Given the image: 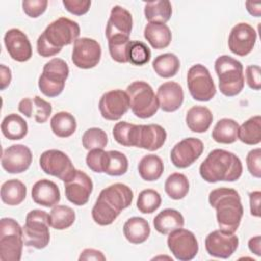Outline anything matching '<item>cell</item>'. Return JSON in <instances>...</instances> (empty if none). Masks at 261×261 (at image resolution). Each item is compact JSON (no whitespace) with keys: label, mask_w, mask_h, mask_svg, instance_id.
Segmentation results:
<instances>
[{"label":"cell","mask_w":261,"mask_h":261,"mask_svg":"<svg viewBox=\"0 0 261 261\" xmlns=\"http://www.w3.org/2000/svg\"><path fill=\"white\" fill-rule=\"evenodd\" d=\"M133 199L134 193L128 186L121 182L110 185L100 192L93 206V220L102 226L113 223L121 210L132 204Z\"/></svg>","instance_id":"obj_1"},{"label":"cell","mask_w":261,"mask_h":261,"mask_svg":"<svg viewBox=\"0 0 261 261\" xmlns=\"http://www.w3.org/2000/svg\"><path fill=\"white\" fill-rule=\"evenodd\" d=\"M199 172L207 182L236 181L243 173V164L234 153L223 149H214L201 163Z\"/></svg>","instance_id":"obj_2"},{"label":"cell","mask_w":261,"mask_h":261,"mask_svg":"<svg viewBox=\"0 0 261 261\" xmlns=\"http://www.w3.org/2000/svg\"><path fill=\"white\" fill-rule=\"evenodd\" d=\"M81 29L76 21L67 17H59L52 21L37 40V52L42 57L58 54L62 47L74 43L80 36Z\"/></svg>","instance_id":"obj_3"},{"label":"cell","mask_w":261,"mask_h":261,"mask_svg":"<svg viewBox=\"0 0 261 261\" xmlns=\"http://www.w3.org/2000/svg\"><path fill=\"white\" fill-rule=\"evenodd\" d=\"M209 204L216 210L219 228L236 232L240 226L244 208L240 194L230 188H218L209 193Z\"/></svg>","instance_id":"obj_4"},{"label":"cell","mask_w":261,"mask_h":261,"mask_svg":"<svg viewBox=\"0 0 261 261\" xmlns=\"http://www.w3.org/2000/svg\"><path fill=\"white\" fill-rule=\"evenodd\" d=\"M215 72L218 77V86L220 92L226 97L239 95L245 85L243 64L228 56H219L214 63Z\"/></svg>","instance_id":"obj_5"},{"label":"cell","mask_w":261,"mask_h":261,"mask_svg":"<svg viewBox=\"0 0 261 261\" xmlns=\"http://www.w3.org/2000/svg\"><path fill=\"white\" fill-rule=\"evenodd\" d=\"M129 108L139 118L152 117L159 109V102L153 88L144 81L133 82L126 88Z\"/></svg>","instance_id":"obj_6"},{"label":"cell","mask_w":261,"mask_h":261,"mask_svg":"<svg viewBox=\"0 0 261 261\" xmlns=\"http://www.w3.org/2000/svg\"><path fill=\"white\" fill-rule=\"evenodd\" d=\"M49 214L40 209L31 210L22 226L23 243L27 247L44 249L50 242Z\"/></svg>","instance_id":"obj_7"},{"label":"cell","mask_w":261,"mask_h":261,"mask_svg":"<svg viewBox=\"0 0 261 261\" xmlns=\"http://www.w3.org/2000/svg\"><path fill=\"white\" fill-rule=\"evenodd\" d=\"M22 227L13 218L4 217L0 220V260L19 261L21 259Z\"/></svg>","instance_id":"obj_8"},{"label":"cell","mask_w":261,"mask_h":261,"mask_svg":"<svg viewBox=\"0 0 261 261\" xmlns=\"http://www.w3.org/2000/svg\"><path fill=\"white\" fill-rule=\"evenodd\" d=\"M69 74L67 63L61 58H52L43 67V71L39 76L38 87L40 91L50 98L59 96Z\"/></svg>","instance_id":"obj_9"},{"label":"cell","mask_w":261,"mask_h":261,"mask_svg":"<svg viewBox=\"0 0 261 261\" xmlns=\"http://www.w3.org/2000/svg\"><path fill=\"white\" fill-rule=\"evenodd\" d=\"M187 85L193 99L200 102H208L216 94V87L210 71L199 63L188 70Z\"/></svg>","instance_id":"obj_10"},{"label":"cell","mask_w":261,"mask_h":261,"mask_svg":"<svg viewBox=\"0 0 261 261\" xmlns=\"http://www.w3.org/2000/svg\"><path fill=\"white\" fill-rule=\"evenodd\" d=\"M39 163L46 174L58 177L64 182L72 178L76 171L70 158L64 152L56 149L43 152L40 156Z\"/></svg>","instance_id":"obj_11"},{"label":"cell","mask_w":261,"mask_h":261,"mask_svg":"<svg viewBox=\"0 0 261 261\" xmlns=\"http://www.w3.org/2000/svg\"><path fill=\"white\" fill-rule=\"evenodd\" d=\"M167 246L175 259L179 261H190L194 259L199 251L196 236L191 230L182 227L168 233Z\"/></svg>","instance_id":"obj_12"},{"label":"cell","mask_w":261,"mask_h":261,"mask_svg":"<svg viewBox=\"0 0 261 261\" xmlns=\"http://www.w3.org/2000/svg\"><path fill=\"white\" fill-rule=\"evenodd\" d=\"M239 247V238L234 232L224 229H216L208 233L205 239V249L207 253L215 258L227 259Z\"/></svg>","instance_id":"obj_13"},{"label":"cell","mask_w":261,"mask_h":261,"mask_svg":"<svg viewBox=\"0 0 261 261\" xmlns=\"http://www.w3.org/2000/svg\"><path fill=\"white\" fill-rule=\"evenodd\" d=\"M102 55L100 44L91 38H79L73 43L71 60L82 69H90L98 65Z\"/></svg>","instance_id":"obj_14"},{"label":"cell","mask_w":261,"mask_h":261,"mask_svg":"<svg viewBox=\"0 0 261 261\" xmlns=\"http://www.w3.org/2000/svg\"><path fill=\"white\" fill-rule=\"evenodd\" d=\"M129 109V99L125 91L111 90L102 95L99 101V110L107 120L120 119Z\"/></svg>","instance_id":"obj_15"},{"label":"cell","mask_w":261,"mask_h":261,"mask_svg":"<svg viewBox=\"0 0 261 261\" xmlns=\"http://www.w3.org/2000/svg\"><path fill=\"white\" fill-rule=\"evenodd\" d=\"M203 142L194 137L186 138L174 145L170 152V160L177 168L191 166L203 153Z\"/></svg>","instance_id":"obj_16"},{"label":"cell","mask_w":261,"mask_h":261,"mask_svg":"<svg viewBox=\"0 0 261 261\" xmlns=\"http://www.w3.org/2000/svg\"><path fill=\"white\" fill-rule=\"evenodd\" d=\"M257 40L255 29L247 22L236 24L228 36V48L238 56H246L253 50Z\"/></svg>","instance_id":"obj_17"},{"label":"cell","mask_w":261,"mask_h":261,"mask_svg":"<svg viewBox=\"0 0 261 261\" xmlns=\"http://www.w3.org/2000/svg\"><path fill=\"white\" fill-rule=\"evenodd\" d=\"M33 160L31 149L22 144L11 145L3 151L1 165L8 173H21L29 169Z\"/></svg>","instance_id":"obj_18"},{"label":"cell","mask_w":261,"mask_h":261,"mask_svg":"<svg viewBox=\"0 0 261 261\" xmlns=\"http://www.w3.org/2000/svg\"><path fill=\"white\" fill-rule=\"evenodd\" d=\"M64 191L65 197L70 203L83 206L88 203L93 192V181L86 172L76 169L73 177L64 182Z\"/></svg>","instance_id":"obj_19"},{"label":"cell","mask_w":261,"mask_h":261,"mask_svg":"<svg viewBox=\"0 0 261 261\" xmlns=\"http://www.w3.org/2000/svg\"><path fill=\"white\" fill-rule=\"evenodd\" d=\"M4 44L10 57L18 62L31 59L33 49L28 36L18 29H10L4 35Z\"/></svg>","instance_id":"obj_20"},{"label":"cell","mask_w":261,"mask_h":261,"mask_svg":"<svg viewBox=\"0 0 261 261\" xmlns=\"http://www.w3.org/2000/svg\"><path fill=\"white\" fill-rule=\"evenodd\" d=\"M166 138V130L159 124H138L135 147L156 151L164 145Z\"/></svg>","instance_id":"obj_21"},{"label":"cell","mask_w":261,"mask_h":261,"mask_svg":"<svg viewBox=\"0 0 261 261\" xmlns=\"http://www.w3.org/2000/svg\"><path fill=\"white\" fill-rule=\"evenodd\" d=\"M133 29V16L130 12L122 6L112 7L107 21L105 35L107 40L114 36L129 37Z\"/></svg>","instance_id":"obj_22"},{"label":"cell","mask_w":261,"mask_h":261,"mask_svg":"<svg viewBox=\"0 0 261 261\" xmlns=\"http://www.w3.org/2000/svg\"><path fill=\"white\" fill-rule=\"evenodd\" d=\"M159 108L165 112L176 111L184 102V90L176 82H165L157 90Z\"/></svg>","instance_id":"obj_23"},{"label":"cell","mask_w":261,"mask_h":261,"mask_svg":"<svg viewBox=\"0 0 261 261\" xmlns=\"http://www.w3.org/2000/svg\"><path fill=\"white\" fill-rule=\"evenodd\" d=\"M33 201L44 207H53L60 201L58 186L50 179H40L32 188Z\"/></svg>","instance_id":"obj_24"},{"label":"cell","mask_w":261,"mask_h":261,"mask_svg":"<svg viewBox=\"0 0 261 261\" xmlns=\"http://www.w3.org/2000/svg\"><path fill=\"white\" fill-rule=\"evenodd\" d=\"M144 37L154 49L160 50L169 46L172 34L165 23L148 22L144 29Z\"/></svg>","instance_id":"obj_25"},{"label":"cell","mask_w":261,"mask_h":261,"mask_svg":"<svg viewBox=\"0 0 261 261\" xmlns=\"http://www.w3.org/2000/svg\"><path fill=\"white\" fill-rule=\"evenodd\" d=\"M213 120L212 112L206 106L196 105L191 107L186 114V123L194 133H205Z\"/></svg>","instance_id":"obj_26"},{"label":"cell","mask_w":261,"mask_h":261,"mask_svg":"<svg viewBox=\"0 0 261 261\" xmlns=\"http://www.w3.org/2000/svg\"><path fill=\"white\" fill-rule=\"evenodd\" d=\"M150 232L149 222L143 217H130L123 224V234L130 244L139 245L146 242Z\"/></svg>","instance_id":"obj_27"},{"label":"cell","mask_w":261,"mask_h":261,"mask_svg":"<svg viewBox=\"0 0 261 261\" xmlns=\"http://www.w3.org/2000/svg\"><path fill=\"white\" fill-rule=\"evenodd\" d=\"M153 224L159 233L168 234L172 230L181 228L185 224V219L182 214L177 210L167 208L155 216Z\"/></svg>","instance_id":"obj_28"},{"label":"cell","mask_w":261,"mask_h":261,"mask_svg":"<svg viewBox=\"0 0 261 261\" xmlns=\"http://www.w3.org/2000/svg\"><path fill=\"white\" fill-rule=\"evenodd\" d=\"M27 121L16 113L6 115L1 122V132L8 140H21L28 134Z\"/></svg>","instance_id":"obj_29"},{"label":"cell","mask_w":261,"mask_h":261,"mask_svg":"<svg viewBox=\"0 0 261 261\" xmlns=\"http://www.w3.org/2000/svg\"><path fill=\"white\" fill-rule=\"evenodd\" d=\"M164 165L162 159L155 154L145 155L139 162L138 171L140 176L146 181H155L163 173Z\"/></svg>","instance_id":"obj_30"},{"label":"cell","mask_w":261,"mask_h":261,"mask_svg":"<svg viewBox=\"0 0 261 261\" xmlns=\"http://www.w3.org/2000/svg\"><path fill=\"white\" fill-rule=\"evenodd\" d=\"M1 200L8 206L19 205L27 196V187L19 179H8L1 186Z\"/></svg>","instance_id":"obj_31"},{"label":"cell","mask_w":261,"mask_h":261,"mask_svg":"<svg viewBox=\"0 0 261 261\" xmlns=\"http://www.w3.org/2000/svg\"><path fill=\"white\" fill-rule=\"evenodd\" d=\"M144 14L149 22L166 23L172 14L171 3L167 0L147 2L144 7Z\"/></svg>","instance_id":"obj_32"},{"label":"cell","mask_w":261,"mask_h":261,"mask_svg":"<svg viewBox=\"0 0 261 261\" xmlns=\"http://www.w3.org/2000/svg\"><path fill=\"white\" fill-rule=\"evenodd\" d=\"M239 126L231 118L219 119L212 130V139L220 144H232L238 140Z\"/></svg>","instance_id":"obj_33"},{"label":"cell","mask_w":261,"mask_h":261,"mask_svg":"<svg viewBox=\"0 0 261 261\" xmlns=\"http://www.w3.org/2000/svg\"><path fill=\"white\" fill-rule=\"evenodd\" d=\"M50 126L55 136L59 138H68L73 135L76 129V120L71 113L60 111L52 116Z\"/></svg>","instance_id":"obj_34"},{"label":"cell","mask_w":261,"mask_h":261,"mask_svg":"<svg viewBox=\"0 0 261 261\" xmlns=\"http://www.w3.org/2000/svg\"><path fill=\"white\" fill-rule=\"evenodd\" d=\"M152 67L159 76L169 79L178 72L180 62L175 54L164 53L155 57L152 62Z\"/></svg>","instance_id":"obj_35"},{"label":"cell","mask_w":261,"mask_h":261,"mask_svg":"<svg viewBox=\"0 0 261 261\" xmlns=\"http://www.w3.org/2000/svg\"><path fill=\"white\" fill-rule=\"evenodd\" d=\"M75 220L73 209L66 205H55L49 213V224L52 228L63 230L70 227Z\"/></svg>","instance_id":"obj_36"},{"label":"cell","mask_w":261,"mask_h":261,"mask_svg":"<svg viewBox=\"0 0 261 261\" xmlns=\"http://www.w3.org/2000/svg\"><path fill=\"white\" fill-rule=\"evenodd\" d=\"M238 139L246 145H258L261 142V116H252L239 126Z\"/></svg>","instance_id":"obj_37"},{"label":"cell","mask_w":261,"mask_h":261,"mask_svg":"<svg viewBox=\"0 0 261 261\" xmlns=\"http://www.w3.org/2000/svg\"><path fill=\"white\" fill-rule=\"evenodd\" d=\"M164 190L168 197L173 200L184 199L190 190L189 179L182 173H171L165 180Z\"/></svg>","instance_id":"obj_38"},{"label":"cell","mask_w":261,"mask_h":261,"mask_svg":"<svg viewBox=\"0 0 261 261\" xmlns=\"http://www.w3.org/2000/svg\"><path fill=\"white\" fill-rule=\"evenodd\" d=\"M128 169V160L126 156L116 150L106 152L103 172L111 176H120Z\"/></svg>","instance_id":"obj_39"},{"label":"cell","mask_w":261,"mask_h":261,"mask_svg":"<svg viewBox=\"0 0 261 261\" xmlns=\"http://www.w3.org/2000/svg\"><path fill=\"white\" fill-rule=\"evenodd\" d=\"M129 37L114 36L108 39V48L111 58L119 63L128 62V49L130 45Z\"/></svg>","instance_id":"obj_40"},{"label":"cell","mask_w":261,"mask_h":261,"mask_svg":"<svg viewBox=\"0 0 261 261\" xmlns=\"http://www.w3.org/2000/svg\"><path fill=\"white\" fill-rule=\"evenodd\" d=\"M160 194L152 189L143 190L137 200V208L144 214H150L155 212L161 205Z\"/></svg>","instance_id":"obj_41"},{"label":"cell","mask_w":261,"mask_h":261,"mask_svg":"<svg viewBox=\"0 0 261 261\" xmlns=\"http://www.w3.org/2000/svg\"><path fill=\"white\" fill-rule=\"evenodd\" d=\"M138 124H133L126 121L117 122L112 130L114 140L125 147H135V138Z\"/></svg>","instance_id":"obj_42"},{"label":"cell","mask_w":261,"mask_h":261,"mask_svg":"<svg viewBox=\"0 0 261 261\" xmlns=\"http://www.w3.org/2000/svg\"><path fill=\"white\" fill-rule=\"evenodd\" d=\"M108 143L107 134L99 127H91L88 128L83 137L82 144L86 150L93 149H104Z\"/></svg>","instance_id":"obj_43"},{"label":"cell","mask_w":261,"mask_h":261,"mask_svg":"<svg viewBox=\"0 0 261 261\" xmlns=\"http://www.w3.org/2000/svg\"><path fill=\"white\" fill-rule=\"evenodd\" d=\"M151 59L149 47L141 41H132L128 49V62L134 65H144Z\"/></svg>","instance_id":"obj_44"},{"label":"cell","mask_w":261,"mask_h":261,"mask_svg":"<svg viewBox=\"0 0 261 261\" xmlns=\"http://www.w3.org/2000/svg\"><path fill=\"white\" fill-rule=\"evenodd\" d=\"M33 102H34L33 113L35 114V120L38 123L46 122L48 120L49 116L51 115L52 105L39 96L34 97Z\"/></svg>","instance_id":"obj_45"},{"label":"cell","mask_w":261,"mask_h":261,"mask_svg":"<svg viewBox=\"0 0 261 261\" xmlns=\"http://www.w3.org/2000/svg\"><path fill=\"white\" fill-rule=\"evenodd\" d=\"M106 157V151L103 149L90 150L86 157V163L88 167L97 173H103L104 162Z\"/></svg>","instance_id":"obj_46"},{"label":"cell","mask_w":261,"mask_h":261,"mask_svg":"<svg viewBox=\"0 0 261 261\" xmlns=\"http://www.w3.org/2000/svg\"><path fill=\"white\" fill-rule=\"evenodd\" d=\"M21 5H22L23 12L28 16L32 18H37L46 11L48 6V1L47 0H24L22 1Z\"/></svg>","instance_id":"obj_47"},{"label":"cell","mask_w":261,"mask_h":261,"mask_svg":"<svg viewBox=\"0 0 261 261\" xmlns=\"http://www.w3.org/2000/svg\"><path fill=\"white\" fill-rule=\"evenodd\" d=\"M246 163H247V167L250 174L256 178H260L261 177V149L256 148L251 150L246 157Z\"/></svg>","instance_id":"obj_48"},{"label":"cell","mask_w":261,"mask_h":261,"mask_svg":"<svg viewBox=\"0 0 261 261\" xmlns=\"http://www.w3.org/2000/svg\"><path fill=\"white\" fill-rule=\"evenodd\" d=\"M62 4L68 12L74 15H84L89 11L91 6V1L63 0Z\"/></svg>","instance_id":"obj_49"},{"label":"cell","mask_w":261,"mask_h":261,"mask_svg":"<svg viewBox=\"0 0 261 261\" xmlns=\"http://www.w3.org/2000/svg\"><path fill=\"white\" fill-rule=\"evenodd\" d=\"M246 82L253 90L261 88V70L258 65H248L246 67Z\"/></svg>","instance_id":"obj_50"},{"label":"cell","mask_w":261,"mask_h":261,"mask_svg":"<svg viewBox=\"0 0 261 261\" xmlns=\"http://www.w3.org/2000/svg\"><path fill=\"white\" fill-rule=\"evenodd\" d=\"M250 199V212L252 216L260 217V200H261V192L254 191L249 194Z\"/></svg>","instance_id":"obj_51"},{"label":"cell","mask_w":261,"mask_h":261,"mask_svg":"<svg viewBox=\"0 0 261 261\" xmlns=\"http://www.w3.org/2000/svg\"><path fill=\"white\" fill-rule=\"evenodd\" d=\"M79 260L82 261V260H95V261H105L106 260V257L104 256V254L99 251V250H96V249H85L80 257H79Z\"/></svg>","instance_id":"obj_52"},{"label":"cell","mask_w":261,"mask_h":261,"mask_svg":"<svg viewBox=\"0 0 261 261\" xmlns=\"http://www.w3.org/2000/svg\"><path fill=\"white\" fill-rule=\"evenodd\" d=\"M12 79V74H11V70L9 67H7L4 64L0 65V89L1 90H5Z\"/></svg>","instance_id":"obj_53"},{"label":"cell","mask_w":261,"mask_h":261,"mask_svg":"<svg viewBox=\"0 0 261 261\" xmlns=\"http://www.w3.org/2000/svg\"><path fill=\"white\" fill-rule=\"evenodd\" d=\"M34 109V102L31 98H24L18 103V111L24 114L27 117H32Z\"/></svg>","instance_id":"obj_54"},{"label":"cell","mask_w":261,"mask_h":261,"mask_svg":"<svg viewBox=\"0 0 261 261\" xmlns=\"http://www.w3.org/2000/svg\"><path fill=\"white\" fill-rule=\"evenodd\" d=\"M261 237L260 236H256V237H253L249 240V243H248V247L250 249V251L252 253H254L255 255L257 256H260L261 255Z\"/></svg>","instance_id":"obj_55"},{"label":"cell","mask_w":261,"mask_h":261,"mask_svg":"<svg viewBox=\"0 0 261 261\" xmlns=\"http://www.w3.org/2000/svg\"><path fill=\"white\" fill-rule=\"evenodd\" d=\"M246 8L248 10V12L255 16V17H260L261 15V3L259 2H253V1H247L245 3Z\"/></svg>","instance_id":"obj_56"}]
</instances>
